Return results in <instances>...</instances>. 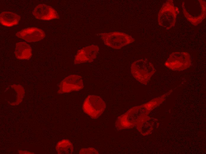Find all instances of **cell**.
<instances>
[{
    "label": "cell",
    "instance_id": "7a4b0ae2",
    "mask_svg": "<svg viewBox=\"0 0 206 154\" xmlns=\"http://www.w3.org/2000/svg\"><path fill=\"white\" fill-rule=\"evenodd\" d=\"M206 3L203 0H185L182 7L184 16L195 26L200 24L205 18Z\"/></svg>",
    "mask_w": 206,
    "mask_h": 154
},
{
    "label": "cell",
    "instance_id": "30bf717a",
    "mask_svg": "<svg viewBox=\"0 0 206 154\" xmlns=\"http://www.w3.org/2000/svg\"><path fill=\"white\" fill-rule=\"evenodd\" d=\"M33 14L37 19L50 20L59 18L57 12L52 7L45 4H40L34 9Z\"/></svg>",
    "mask_w": 206,
    "mask_h": 154
},
{
    "label": "cell",
    "instance_id": "8fae6325",
    "mask_svg": "<svg viewBox=\"0 0 206 154\" xmlns=\"http://www.w3.org/2000/svg\"><path fill=\"white\" fill-rule=\"evenodd\" d=\"M16 35L28 42H35L41 40L46 35L43 31L36 27L25 28L17 32Z\"/></svg>",
    "mask_w": 206,
    "mask_h": 154
},
{
    "label": "cell",
    "instance_id": "9a60e30c",
    "mask_svg": "<svg viewBox=\"0 0 206 154\" xmlns=\"http://www.w3.org/2000/svg\"><path fill=\"white\" fill-rule=\"evenodd\" d=\"M56 149L58 154H71L74 152L73 145L67 139H63L58 142Z\"/></svg>",
    "mask_w": 206,
    "mask_h": 154
},
{
    "label": "cell",
    "instance_id": "3957f363",
    "mask_svg": "<svg viewBox=\"0 0 206 154\" xmlns=\"http://www.w3.org/2000/svg\"><path fill=\"white\" fill-rule=\"evenodd\" d=\"M131 71L132 75L137 81L147 85L156 70L153 64L147 59H142L132 64Z\"/></svg>",
    "mask_w": 206,
    "mask_h": 154
},
{
    "label": "cell",
    "instance_id": "277c9868",
    "mask_svg": "<svg viewBox=\"0 0 206 154\" xmlns=\"http://www.w3.org/2000/svg\"><path fill=\"white\" fill-rule=\"evenodd\" d=\"M173 2V0L166 1L161 8L158 15L159 25L167 30L175 26L177 15L179 13V8L174 5Z\"/></svg>",
    "mask_w": 206,
    "mask_h": 154
},
{
    "label": "cell",
    "instance_id": "9c48e42d",
    "mask_svg": "<svg viewBox=\"0 0 206 154\" xmlns=\"http://www.w3.org/2000/svg\"><path fill=\"white\" fill-rule=\"evenodd\" d=\"M99 51V47L94 45L83 48L78 50L75 55L74 64H78L92 62L96 57Z\"/></svg>",
    "mask_w": 206,
    "mask_h": 154
},
{
    "label": "cell",
    "instance_id": "6da1fadb",
    "mask_svg": "<svg viewBox=\"0 0 206 154\" xmlns=\"http://www.w3.org/2000/svg\"><path fill=\"white\" fill-rule=\"evenodd\" d=\"M164 96L153 99L145 104L130 109L117 118L115 123V127L119 130L133 127L140 117L147 115L159 105L163 101Z\"/></svg>",
    "mask_w": 206,
    "mask_h": 154
},
{
    "label": "cell",
    "instance_id": "8992f818",
    "mask_svg": "<svg viewBox=\"0 0 206 154\" xmlns=\"http://www.w3.org/2000/svg\"><path fill=\"white\" fill-rule=\"evenodd\" d=\"M106 108L104 101L99 96L91 95L85 100L82 106L83 112L92 118L96 119L104 112Z\"/></svg>",
    "mask_w": 206,
    "mask_h": 154
},
{
    "label": "cell",
    "instance_id": "4fadbf2b",
    "mask_svg": "<svg viewBox=\"0 0 206 154\" xmlns=\"http://www.w3.org/2000/svg\"><path fill=\"white\" fill-rule=\"evenodd\" d=\"M0 23L4 26L10 27L18 24L20 17L14 13L3 12L0 14Z\"/></svg>",
    "mask_w": 206,
    "mask_h": 154
},
{
    "label": "cell",
    "instance_id": "5bb4252c",
    "mask_svg": "<svg viewBox=\"0 0 206 154\" xmlns=\"http://www.w3.org/2000/svg\"><path fill=\"white\" fill-rule=\"evenodd\" d=\"M149 118L145 115L140 117L135 124L137 130L143 135L148 134L152 129V124L149 121Z\"/></svg>",
    "mask_w": 206,
    "mask_h": 154
},
{
    "label": "cell",
    "instance_id": "ba28073f",
    "mask_svg": "<svg viewBox=\"0 0 206 154\" xmlns=\"http://www.w3.org/2000/svg\"><path fill=\"white\" fill-rule=\"evenodd\" d=\"M83 86L82 78L81 76L75 75H70L61 82L58 93L62 94L78 91L83 89Z\"/></svg>",
    "mask_w": 206,
    "mask_h": 154
},
{
    "label": "cell",
    "instance_id": "7c38bea8",
    "mask_svg": "<svg viewBox=\"0 0 206 154\" xmlns=\"http://www.w3.org/2000/svg\"><path fill=\"white\" fill-rule=\"evenodd\" d=\"M15 55L18 59L28 60L32 56L31 48L25 42L17 43L16 44Z\"/></svg>",
    "mask_w": 206,
    "mask_h": 154
},
{
    "label": "cell",
    "instance_id": "5b68a950",
    "mask_svg": "<svg viewBox=\"0 0 206 154\" xmlns=\"http://www.w3.org/2000/svg\"><path fill=\"white\" fill-rule=\"evenodd\" d=\"M99 35L105 45L116 49H120L135 41L130 36L119 32L103 33Z\"/></svg>",
    "mask_w": 206,
    "mask_h": 154
},
{
    "label": "cell",
    "instance_id": "52a82bcc",
    "mask_svg": "<svg viewBox=\"0 0 206 154\" xmlns=\"http://www.w3.org/2000/svg\"><path fill=\"white\" fill-rule=\"evenodd\" d=\"M190 54L186 52H175L170 54L165 66L173 71H181L190 67L191 64Z\"/></svg>",
    "mask_w": 206,
    "mask_h": 154
},
{
    "label": "cell",
    "instance_id": "2e32d148",
    "mask_svg": "<svg viewBox=\"0 0 206 154\" xmlns=\"http://www.w3.org/2000/svg\"><path fill=\"white\" fill-rule=\"evenodd\" d=\"M79 154H99L98 152L92 147L82 148L79 152Z\"/></svg>",
    "mask_w": 206,
    "mask_h": 154
}]
</instances>
